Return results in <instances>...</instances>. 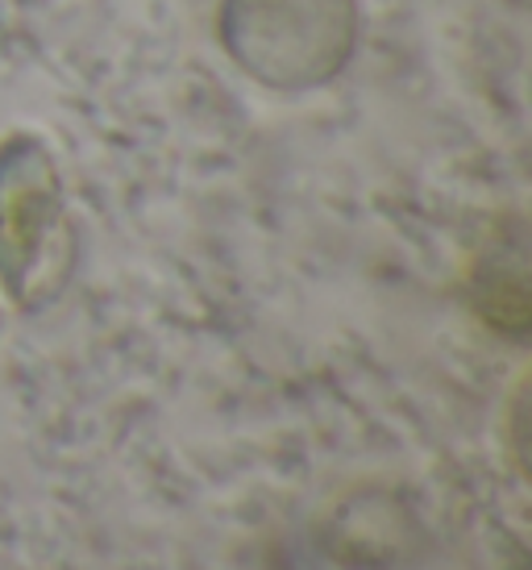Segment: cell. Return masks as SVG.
Listing matches in <instances>:
<instances>
[{
    "label": "cell",
    "instance_id": "7a4b0ae2",
    "mask_svg": "<svg viewBox=\"0 0 532 570\" xmlns=\"http://www.w3.org/2000/svg\"><path fill=\"white\" fill-rule=\"evenodd\" d=\"M217 21L225 55L275 92L329 83L358 47V0H220Z\"/></svg>",
    "mask_w": 532,
    "mask_h": 570
},
{
    "label": "cell",
    "instance_id": "6da1fadb",
    "mask_svg": "<svg viewBox=\"0 0 532 570\" xmlns=\"http://www.w3.org/2000/svg\"><path fill=\"white\" fill-rule=\"evenodd\" d=\"M76 225L59 163L38 134L0 138V292L17 313H42L76 271Z\"/></svg>",
    "mask_w": 532,
    "mask_h": 570
}]
</instances>
